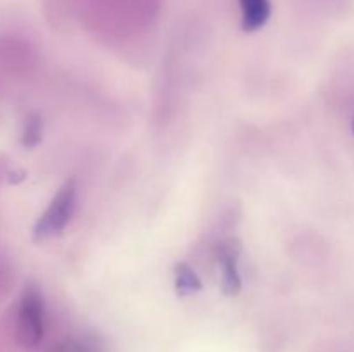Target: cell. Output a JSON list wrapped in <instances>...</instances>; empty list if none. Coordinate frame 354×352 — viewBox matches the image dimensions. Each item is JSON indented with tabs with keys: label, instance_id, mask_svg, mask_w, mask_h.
I'll list each match as a JSON object with an SVG mask.
<instances>
[{
	"label": "cell",
	"instance_id": "cell-1",
	"mask_svg": "<svg viewBox=\"0 0 354 352\" xmlns=\"http://www.w3.org/2000/svg\"><path fill=\"white\" fill-rule=\"evenodd\" d=\"M45 333V304L40 289L28 285L19 299L16 316V337L23 347L35 349Z\"/></svg>",
	"mask_w": 354,
	"mask_h": 352
},
{
	"label": "cell",
	"instance_id": "cell-2",
	"mask_svg": "<svg viewBox=\"0 0 354 352\" xmlns=\"http://www.w3.org/2000/svg\"><path fill=\"white\" fill-rule=\"evenodd\" d=\"M76 197H78V186L75 179H68L61 188L57 190L54 199L50 200L45 213L37 221L33 228L35 240H45L54 235L64 231L68 223L71 221L76 209Z\"/></svg>",
	"mask_w": 354,
	"mask_h": 352
},
{
	"label": "cell",
	"instance_id": "cell-3",
	"mask_svg": "<svg viewBox=\"0 0 354 352\" xmlns=\"http://www.w3.org/2000/svg\"><path fill=\"white\" fill-rule=\"evenodd\" d=\"M241 242L237 238H227L216 245V259L223 269L221 290L227 297H237L242 290V278L237 268V259L241 255Z\"/></svg>",
	"mask_w": 354,
	"mask_h": 352
},
{
	"label": "cell",
	"instance_id": "cell-4",
	"mask_svg": "<svg viewBox=\"0 0 354 352\" xmlns=\"http://www.w3.org/2000/svg\"><path fill=\"white\" fill-rule=\"evenodd\" d=\"M239 6H241V26L245 33L261 30L272 16L270 0H239Z\"/></svg>",
	"mask_w": 354,
	"mask_h": 352
},
{
	"label": "cell",
	"instance_id": "cell-5",
	"mask_svg": "<svg viewBox=\"0 0 354 352\" xmlns=\"http://www.w3.org/2000/svg\"><path fill=\"white\" fill-rule=\"evenodd\" d=\"M175 286L176 293L180 297H185L194 292H199L203 289V282L187 262H178L175 266Z\"/></svg>",
	"mask_w": 354,
	"mask_h": 352
},
{
	"label": "cell",
	"instance_id": "cell-6",
	"mask_svg": "<svg viewBox=\"0 0 354 352\" xmlns=\"http://www.w3.org/2000/svg\"><path fill=\"white\" fill-rule=\"evenodd\" d=\"M41 137H44V119L40 114H31L23 126L21 144L26 148H35L41 141Z\"/></svg>",
	"mask_w": 354,
	"mask_h": 352
},
{
	"label": "cell",
	"instance_id": "cell-7",
	"mask_svg": "<svg viewBox=\"0 0 354 352\" xmlns=\"http://www.w3.org/2000/svg\"><path fill=\"white\" fill-rule=\"evenodd\" d=\"M48 352H93V351L90 345L85 344V342L76 340V338H66V340H61L55 345H52Z\"/></svg>",
	"mask_w": 354,
	"mask_h": 352
},
{
	"label": "cell",
	"instance_id": "cell-8",
	"mask_svg": "<svg viewBox=\"0 0 354 352\" xmlns=\"http://www.w3.org/2000/svg\"><path fill=\"white\" fill-rule=\"evenodd\" d=\"M353 131H354V119H353Z\"/></svg>",
	"mask_w": 354,
	"mask_h": 352
}]
</instances>
